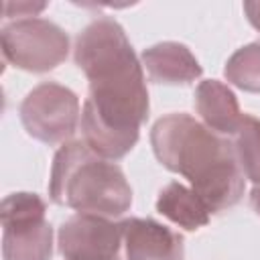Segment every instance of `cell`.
I'll return each instance as SVG.
<instances>
[{
	"label": "cell",
	"mask_w": 260,
	"mask_h": 260,
	"mask_svg": "<svg viewBox=\"0 0 260 260\" xmlns=\"http://www.w3.org/2000/svg\"><path fill=\"white\" fill-rule=\"evenodd\" d=\"M75 65L89 81V95L81 108L83 142L100 156H126L148 118V89L122 24L114 18L89 22L75 39Z\"/></svg>",
	"instance_id": "1"
},
{
	"label": "cell",
	"mask_w": 260,
	"mask_h": 260,
	"mask_svg": "<svg viewBox=\"0 0 260 260\" xmlns=\"http://www.w3.org/2000/svg\"><path fill=\"white\" fill-rule=\"evenodd\" d=\"M156 160L183 175L211 213L234 207L246 187L234 146L185 112L158 118L150 130Z\"/></svg>",
	"instance_id": "2"
},
{
	"label": "cell",
	"mask_w": 260,
	"mask_h": 260,
	"mask_svg": "<svg viewBox=\"0 0 260 260\" xmlns=\"http://www.w3.org/2000/svg\"><path fill=\"white\" fill-rule=\"evenodd\" d=\"M49 197L77 213L108 219L124 215L132 205V189L122 169L95 154L83 140L65 142L55 152Z\"/></svg>",
	"instance_id": "3"
},
{
	"label": "cell",
	"mask_w": 260,
	"mask_h": 260,
	"mask_svg": "<svg viewBox=\"0 0 260 260\" xmlns=\"http://www.w3.org/2000/svg\"><path fill=\"white\" fill-rule=\"evenodd\" d=\"M47 205L37 193H10L0 207L2 258L51 260L53 228L47 221Z\"/></svg>",
	"instance_id": "4"
},
{
	"label": "cell",
	"mask_w": 260,
	"mask_h": 260,
	"mask_svg": "<svg viewBox=\"0 0 260 260\" xmlns=\"http://www.w3.org/2000/svg\"><path fill=\"white\" fill-rule=\"evenodd\" d=\"M0 43L4 61L30 73L55 69L69 53L67 32L59 24L39 16L4 22Z\"/></svg>",
	"instance_id": "5"
},
{
	"label": "cell",
	"mask_w": 260,
	"mask_h": 260,
	"mask_svg": "<svg viewBox=\"0 0 260 260\" xmlns=\"http://www.w3.org/2000/svg\"><path fill=\"white\" fill-rule=\"evenodd\" d=\"M18 114L26 134L45 144L69 142L81 116L77 95L53 81L32 87L22 100Z\"/></svg>",
	"instance_id": "6"
},
{
	"label": "cell",
	"mask_w": 260,
	"mask_h": 260,
	"mask_svg": "<svg viewBox=\"0 0 260 260\" xmlns=\"http://www.w3.org/2000/svg\"><path fill=\"white\" fill-rule=\"evenodd\" d=\"M57 246L63 260H122L120 223L102 215L77 213L61 223Z\"/></svg>",
	"instance_id": "7"
},
{
	"label": "cell",
	"mask_w": 260,
	"mask_h": 260,
	"mask_svg": "<svg viewBox=\"0 0 260 260\" xmlns=\"http://www.w3.org/2000/svg\"><path fill=\"white\" fill-rule=\"evenodd\" d=\"M120 234L122 260H185L183 236L154 219H122Z\"/></svg>",
	"instance_id": "8"
},
{
	"label": "cell",
	"mask_w": 260,
	"mask_h": 260,
	"mask_svg": "<svg viewBox=\"0 0 260 260\" xmlns=\"http://www.w3.org/2000/svg\"><path fill=\"white\" fill-rule=\"evenodd\" d=\"M142 69H146L148 79L165 85H183L201 77L203 69L195 55L177 41H162L142 51Z\"/></svg>",
	"instance_id": "9"
},
{
	"label": "cell",
	"mask_w": 260,
	"mask_h": 260,
	"mask_svg": "<svg viewBox=\"0 0 260 260\" xmlns=\"http://www.w3.org/2000/svg\"><path fill=\"white\" fill-rule=\"evenodd\" d=\"M195 110L203 124L215 134L232 136L242 122L236 93L217 79H205L195 89Z\"/></svg>",
	"instance_id": "10"
},
{
	"label": "cell",
	"mask_w": 260,
	"mask_h": 260,
	"mask_svg": "<svg viewBox=\"0 0 260 260\" xmlns=\"http://www.w3.org/2000/svg\"><path fill=\"white\" fill-rule=\"evenodd\" d=\"M156 211L187 232H195L207 225L211 215V209L195 193V189L179 181H173L165 189H160L156 199Z\"/></svg>",
	"instance_id": "11"
},
{
	"label": "cell",
	"mask_w": 260,
	"mask_h": 260,
	"mask_svg": "<svg viewBox=\"0 0 260 260\" xmlns=\"http://www.w3.org/2000/svg\"><path fill=\"white\" fill-rule=\"evenodd\" d=\"M232 146L236 160L246 179L254 185L260 183V120L244 114L240 126L232 134Z\"/></svg>",
	"instance_id": "12"
},
{
	"label": "cell",
	"mask_w": 260,
	"mask_h": 260,
	"mask_svg": "<svg viewBox=\"0 0 260 260\" xmlns=\"http://www.w3.org/2000/svg\"><path fill=\"white\" fill-rule=\"evenodd\" d=\"M225 79L250 93H260V43L240 47L223 67Z\"/></svg>",
	"instance_id": "13"
},
{
	"label": "cell",
	"mask_w": 260,
	"mask_h": 260,
	"mask_svg": "<svg viewBox=\"0 0 260 260\" xmlns=\"http://www.w3.org/2000/svg\"><path fill=\"white\" fill-rule=\"evenodd\" d=\"M47 8L45 2H4V22L18 20V18H32L39 16Z\"/></svg>",
	"instance_id": "14"
},
{
	"label": "cell",
	"mask_w": 260,
	"mask_h": 260,
	"mask_svg": "<svg viewBox=\"0 0 260 260\" xmlns=\"http://www.w3.org/2000/svg\"><path fill=\"white\" fill-rule=\"evenodd\" d=\"M244 12L250 20V24L260 30V2H244Z\"/></svg>",
	"instance_id": "15"
},
{
	"label": "cell",
	"mask_w": 260,
	"mask_h": 260,
	"mask_svg": "<svg viewBox=\"0 0 260 260\" xmlns=\"http://www.w3.org/2000/svg\"><path fill=\"white\" fill-rule=\"evenodd\" d=\"M250 205H252V209L260 215V183L254 185L252 191H250Z\"/></svg>",
	"instance_id": "16"
}]
</instances>
